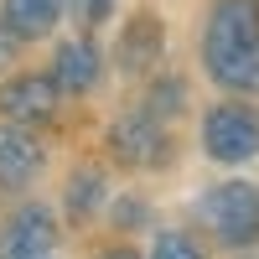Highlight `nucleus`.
<instances>
[{
	"label": "nucleus",
	"instance_id": "f257e3e1",
	"mask_svg": "<svg viewBox=\"0 0 259 259\" xmlns=\"http://www.w3.org/2000/svg\"><path fill=\"white\" fill-rule=\"evenodd\" d=\"M202 68L218 89L259 94V0H212L202 31Z\"/></svg>",
	"mask_w": 259,
	"mask_h": 259
},
{
	"label": "nucleus",
	"instance_id": "f03ea898",
	"mask_svg": "<svg viewBox=\"0 0 259 259\" xmlns=\"http://www.w3.org/2000/svg\"><path fill=\"white\" fill-rule=\"evenodd\" d=\"M202 223L212 228V239L228 249H254L259 244V187L254 182H223L197 202Z\"/></svg>",
	"mask_w": 259,
	"mask_h": 259
},
{
	"label": "nucleus",
	"instance_id": "7ed1b4c3",
	"mask_svg": "<svg viewBox=\"0 0 259 259\" xmlns=\"http://www.w3.org/2000/svg\"><path fill=\"white\" fill-rule=\"evenodd\" d=\"M202 145H207V156L223 161V166H239V161L259 156V109H249V104H239V99L207 109Z\"/></svg>",
	"mask_w": 259,
	"mask_h": 259
},
{
	"label": "nucleus",
	"instance_id": "20e7f679",
	"mask_svg": "<svg viewBox=\"0 0 259 259\" xmlns=\"http://www.w3.org/2000/svg\"><path fill=\"white\" fill-rule=\"evenodd\" d=\"M52 244H57V218L41 202L16 207L0 228V259H41L52 254Z\"/></svg>",
	"mask_w": 259,
	"mask_h": 259
},
{
	"label": "nucleus",
	"instance_id": "39448f33",
	"mask_svg": "<svg viewBox=\"0 0 259 259\" xmlns=\"http://www.w3.org/2000/svg\"><path fill=\"white\" fill-rule=\"evenodd\" d=\"M109 145L124 166H156L166 156V130L150 109H130L109 124Z\"/></svg>",
	"mask_w": 259,
	"mask_h": 259
},
{
	"label": "nucleus",
	"instance_id": "423d86ee",
	"mask_svg": "<svg viewBox=\"0 0 259 259\" xmlns=\"http://www.w3.org/2000/svg\"><path fill=\"white\" fill-rule=\"evenodd\" d=\"M0 114H6V124H47L57 114V83L47 73H21L11 78L6 89H0Z\"/></svg>",
	"mask_w": 259,
	"mask_h": 259
},
{
	"label": "nucleus",
	"instance_id": "0eeeda50",
	"mask_svg": "<svg viewBox=\"0 0 259 259\" xmlns=\"http://www.w3.org/2000/svg\"><path fill=\"white\" fill-rule=\"evenodd\" d=\"M99 73H104V57H99V47L89 36H73V41H62L57 47V57H52V83H57V94L68 89V94H89L94 83H99Z\"/></svg>",
	"mask_w": 259,
	"mask_h": 259
},
{
	"label": "nucleus",
	"instance_id": "6e6552de",
	"mask_svg": "<svg viewBox=\"0 0 259 259\" xmlns=\"http://www.w3.org/2000/svg\"><path fill=\"white\" fill-rule=\"evenodd\" d=\"M36 171H41V145H36V135H31V130H21V124H0V187L21 192Z\"/></svg>",
	"mask_w": 259,
	"mask_h": 259
},
{
	"label": "nucleus",
	"instance_id": "1a4fd4ad",
	"mask_svg": "<svg viewBox=\"0 0 259 259\" xmlns=\"http://www.w3.org/2000/svg\"><path fill=\"white\" fill-rule=\"evenodd\" d=\"M161 52H166V31L156 16H135L119 36V68L124 73H150L161 68Z\"/></svg>",
	"mask_w": 259,
	"mask_h": 259
},
{
	"label": "nucleus",
	"instance_id": "9d476101",
	"mask_svg": "<svg viewBox=\"0 0 259 259\" xmlns=\"http://www.w3.org/2000/svg\"><path fill=\"white\" fill-rule=\"evenodd\" d=\"M57 21H62V0H6V11H0V26H6L16 41L47 36Z\"/></svg>",
	"mask_w": 259,
	"mask_h": 259
},
{
	"label": "nucleus",
	"instance_id": "9b49d317",
	"mask_svg": "<svg viewBox=\"0 0 259 259\" xmlns=\"http://www.w3.org/2000/svg\"><path fill=\"white\" fill-rule=\"evenodd\" d=\"M104 171L99 166H83V171H73V182H68V212L73 218H89V212L104 202Z\"/></svg>",
	"mask_w": 259,
	"mask_h": 259
},
{
	"label": "nucleus",
	"instance_id": "f8f14e48",
	"mask_svg": "<svg viewBox=\"0 0 259 259\" xmlns=\"http://www.w3.org/2000/svg\"><path fill=\"white\" fill-rule=\"evenodd\" d=\"M150 259H202V249L192 244L187 233L166 228V233H156V249H150Z\"/></svg>",
	"mask_w": 259,
	"mask_h": 259
},
{
	"label": "nucleus",
	"instance_id": "ddd939ff",
	"mask_svg": "<svg viewBox=\"0 0 259 259\" xmlns=\"http://www.w3.org/2000/svg\"><path fill=\"white\" fill-rule=\"evenodd\" d=\"M114 6H119V0H62V11H73V21H78L83 31H89V26H104Z\"/></svg>",
	"mask_w": 259,
	"mask_h": 259
},
{
	"label": "nucleus",
	"instance_id": "4468645a",
	"mask_svg": "<svg viewBox=\"0 0 259 259\" xmlns=\"http://www.w3.org/2000/svg\"><path fill=\"white\" fill-rule=\"evenodd\" d=\"M140 218H145L140 202H114V223H140Z\"/></svg>",
	"mask_w": 259,
	"mask_h": 259
},
{
	"label": "nucleus",
	"instance_id": "2eb2a0df",
	"mask_svg": "<svg viewBox=\"0 0 259 259\" xmlns=\"http://www.w3.org/2000/svg\"><path fill=\"white\" fill-rule=\"evenodd\" d=\"M16 47H21V41L6 31V26H0V68H11V57H16Z\"/></svg>",
	"mask_w": 259,
	"mask_h": 259
},
{
	"label": "nucleus",
	"instance_id": "dca6fc26",
	"mask_svg": "<svg viewBox=\"0 0 259 259\" xmlns=\"http://www.w3.org/2000/svg\"><path fill=\"white\" fill-rule=\"evenodd\" d=\"M104 259H140V254H135V249H109Z\"/></svg>",
	"mask_w": 259,
	"mask_h": 259
},
{
	"label": "nucleus",
	"instance_id": "f3484780",
	"mask_svg": "<svg viewBox=\"0 0 259 259\" xmlns=\"http://www.w3.org/2000/svg\"><path fill=\"white\" fill-rule=\"evenodd\" d=\"M41 259H52V254H41Z\"/></svg>",
	"mask_w": 259,
	"mask_h": 259
}]
</instances>
